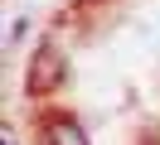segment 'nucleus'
<instances>
[{"label": "nucleus", "instance_id": "1", "mask_svg": "<svg viewBox=\"0 0 160 145\" xmlns=\"http://www.w3.org/2000/svg\"><path fill=\"white\" fill-rule=\"evenodd\" d=\"M63 73H68V63H63V53L53 44H44V48H34V58H29V92H53V87L63 82Z\"/></svg>", "mask_w": 160, "mask_h": 145}, {"label": "nucleus", "instance_id": "2", "mask_svg": "<svg viewBox=\"0 0 160 145\" xmlns=\"http://www.w3.org/2000/svg\"><path fill=\"white\" fill-rule=\"evenodd\" d=\"M49 145H88V135H82V126L58 121V126H49Z\"/></svg>", "mask_w": 160, "mask_h": 145}]
</instances>
